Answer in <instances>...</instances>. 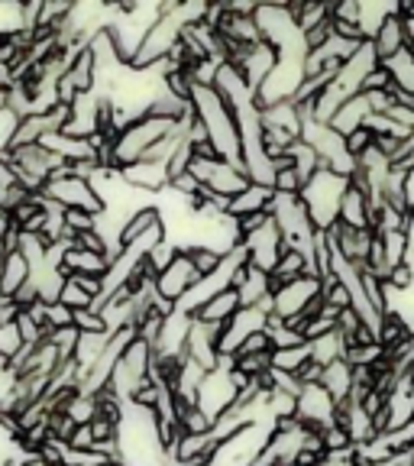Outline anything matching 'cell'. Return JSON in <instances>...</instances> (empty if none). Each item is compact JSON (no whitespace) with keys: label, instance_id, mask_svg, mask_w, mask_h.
<instances>
[{"label":"cell","instance_id":"obj_38","mask_svg":"<svg viewBox=\"0 0 414 466\" xmlns=\"http://www.w3.org/2000/svg\"><path fill=\"white\" fill-rule=\"evenodd\" d=\"M29 466H52V463H45V460H39V457H29Z\"/></svg>","mask_w":414,"mask_h":466},{"label":"cell","instance_id":"obj_32","mask_svg":"<svg viewBox=\"0 0 414 466\" xmlns=\"http://www.w3.org/2000/svg\"><path fill=\"white\" fill-rule=\"evenodd\" d=\"M256 353H272V343H269V337H266V330L247 337V340H243V347L237 350V357H256Z\"/></svg>","mask_w":414,"mask_h":466},{"label":"cell","instance_id":"obj_11","mask_svg":"<svg viewBox=\"0 0 414 466\" xmlns=\"http://www.w3.org/2000/svg\"><path fill=\"white\" fill-rule=\"evenodd\" d=\"M337 224L349 227V230H372V201L357 182H349L340 201V220Z\"/></svg>","mask_w":414,"mask_h":466},{"label":"cell","instance_id":"obj_25","mask_svg":"<svg viewBox=\"0 0 414 466\" xmlns=\"http://www.w3.org/2000/svg\"><path fill=\"white\" fill-rule=\"evenodd\" d=\"M58 305H66L68 311H85V308H95V299H91L72 276H66L62 291H58Z\"/></svg>","mask_w":414,"mask_h":466},{"label":"cell","instance_id":"obj_31","mask_svg":"<svg viewBox=\"0 0 414 466\" xmlns=\"http://www.w3.org/2000/svg\"><path fill=\"white\" fill-rule=\"evenodd\" d=\"M20 350H23V340H20V330H16V324H10V328H0V353H4L7 360H14Z\"/></svg>","mask_w":414,"mask_h":466},{"label":"cell","instance_id":"obj_33","mask_svg":"<svg viewBox=\"0 0 414 466\" xmlns=\"http://www.w3.org/2000/svg\"><path fill=\"white\" fill-rule=\"evenodd\" d=\"M66 444L72 447V451H95V434H91V424H78Z\"/></svg>","mask_w":414,"mask_h":466},{"label":"cell","instance_id":"obj_10","mask_svg":"<svg viewBox=\"0 0 414 466\" xmlns=\"http://www.w3.org/2000/svg\"><path fill=\"white\" fill-rule=\"evenodd\" d=\"M369 43H372V52H376V58H379V66L408 49V29H405V16H401V10L399 14H392L382 26H379V33L369 39Z\"/></svg>","mask_w":414,"mask_h":466},{"label":"cell","instance_id":"obj_30","mask_svg":"<svg viewBox=\"0 0 414 466\" xmlns=\"http://www.w3.org/2000/svg\"><path fill=\"white\" fill-rule=\"evenodd\" d=\"M66 230L72 233V237L91 233V230H97V218L95 214H85V211H66Z\"/></svg>","mask_w":414,"mask_h":466},{"label":"cell","instance_id":"obj_7","mask_svg":"<svg viewBox=\"0 0 414 466\" xmlns=\"http://www.w3.org/2000/svg\"><path fill=\"white\" fill-rule=\"evenodd\" d=\"M230 62L237 66V72L243 75V81L253 87V95H256V87L269 78L272 68H276L278 52L272 49V46H266V43H256V46H247V49H240L237 56L230 58Z\"/></svg>","mask_w":414,"mask_h":466},{"label":"cell","instance_id":"obj_6","mask_svg":"<svg viewBox=\"0 0 414 466\" xmlns=\"http://www.w3.org/2000/svg\"><path fill=\"white\" fill-rule=\"evenodd\" d=\"M197 282H201V276L195 272V266H191L188 256L178 249V253H175V259L168 262L159 276H156V291H159L162 299H168V301H175V305H178V301H182Z\"/></svg>","mask_w":414,"mask_h":466},{"label":"cell","instance_id":"obj_16","mask_svg":"<svg viewBox=\"0 0 414 466\" xmlns=\"http://www.w3.org/2000/svg\"><path fill=\"white\" fill-rule=\"evenodd\" d=\"M162 224V214L159 208L153 204H146V208H139V211H133L130 218L124 220V227H120V237H116V243H120V249L130 247V243H136L143 233H149L153 227Z\"/></svg>","mask_w":414,"mask_h":466},{"label":"cell","instance_id":"obj_36","mask_svg":"<svg viewBox=\"0 0 414 466\" xmlns=\"http://www.w3.org/2000/svg\"><path fill=\"white\" fill-rule=\"evenodd\" d=\"M10 107V91L7 87H0V110H7Z\"/></svg>","mask_w":414,"mask_h":466},{"label":"cell","instance_id":"obj_37","mask_svg":"<svg viewBox=\"0 0 414 466\" xmlns=\"http://www.w3.org/2000/svg\"><path fill=\"white\" fill-rule=\"evenodd\" d=\"M10 370V360L4 357V353H0V372H7Z\"/></svg>","mask_w":414,"mask_h":466},{"label":"cell","instance_id":"obj_18","mask_svg":"<svg viewBox=\"0 0 414 466\" xmlns=\"http://www.w3.org/2000/svg\"><path fill=\"white\" fill-rule=\"evenodd\" d=\"M308 350H311V363L324 370V366L347 360V337L340 330H330V334L318 337V340H308Z\"/></svg>","mask_w":414,"mask_h":466},{"label":"cell","instance_id":"obj_5","mask_svg":"<svg viewBox=\"0 0 414 466\" xmlns=\"http://www.w3.org/2000/svg\"><path fill=\"white\" fill-rule=\"evenodd\" d=\"M243 249H247V262L253 269L269 272L272 276L276 262L282 259V253H285V240H282V233H278V227L272 224V218H269V224L259 227L253 237L243 240Z\"/></svg>","mask_w":414,"mask_h":466},{"label":"cell","instance_id":"obj_20","mask_svg":"<svg viewBox=\"0 0 414 466\" xmlns=\"http://www.w3.org/2000/svg\"><path fill=\"white\" fill-rule=\"evenodd\" d=\"M382 68L389 72V78H392V87L395 91H408V95H414V56L411 52H399L395 58H389V62H382Z\"/></svg>","mask_w":414,"mask_h":466},{"label":"cell","instance_id":"obj_15","mask_svg":"<svg viewBox=\"0 0 414 466\" xmlns=\"http://www.w3.org/2000/svg\"><path fill=\"white\" fill-rule=\"evenodd\" d=\"M110 269L107 256L87 253V249H68L66 259H62V276H95L104 279Z\"/></svg>","mask_w":414,"mask_h":466},{"label":"cell","instance_id":"obj_8","mask_svg":"<svg viewBox=\"0 0 414 466\" xmlns=\"http://www.w3.org/2000/svg\"><path fill=\"white\" fill-rule=\"evenodd\" d=\"M120 178L130 185L133 191L146 198H159L168 188V168L166 162H133V166L120 168Z\"/></svg>","mask_w":414,"mask_h":466},{"label":"cell","instance_id":"obj_22","mask_svg":"<svg viewBox=\"0 0 414 466\" xmlns=\"http://www.w3.org/2000/svg\"><path fill=\"white\" fill-rule=\"evenodd\" d=\"M308 363H311V350H308V343H301V347H288V350H272V370H278V372L298 376Z\"/></svg>","mask_w":414,"mask_h":466},{"label":"cell","instance_id":"obj_23","mask_svg":"<svg viewBox=\"0 0 414 466\" xmlns=\"http://www.w3.org/2000/svg\"><path fill=\"white\" fill-rule=\"evenodd\" d=\"M291 16H295L301 33H311L320 23L330 20V4H291Z\"/></svg>","mask_w":414,"mask_h":466},{"label":"cell","instance_id":"obj_17","mask_svg":"<svg viewBox=\"0 0 414 466\" xmlns=\"http://www.w3.org/2000/svg\"><path fill=\"white\" fill-rule=\"evenodd\" d=\"M29 282V262L23 253H10L0 259V299H14L16 291Z\"/></svg>","mask_w":414,"mask_h":466},{"label":"cell","instance_id":"obj_1","mask_svg":"<svg viewBox=\"0 0 414 466\" xmlns=\"http://www.w3.org/2000/svg\"><path fill=\"white\" fill-rule=\"evenodd\" d=\"M347 188H349V178H340V175L328 172V168H318L305 182L298 198L318 233H330L337 227V220H340V201Z\"/></svg>","mask_w":414,"mask_h":466},{"label":"cell","instance_id":"obj_13","mask_svg":"<svg viewBox=\"0 0 414 466\" xmlns=\"http://www.w3.org/2000/svg\"><path fill=\"white\" fill-rule=\"evenodd\" d=\"M237 311H240V295H237L233 289H227V291H220V295H214V299L204 301L191 318L204 320V324H217V328H224V324H230Z\"/></svg>","mask_w":414,"mask_h":466},{"label":"cell","instance_id":"obj_21","mask_svg":"<svg viewBox=\"0 0 414 466\" xmlns=\"http://www.w3.org/2000/svg\"><path fill=\"white\" fill-rule=\"evenodd\" d=\"M308 276V256L298 253V249H288L285 247L282 259L276 262V269H272V285H285V282H295V279Z\"/></svg>","mask_w":414,"mask_h":466},{"label":"cell","instance_id":"obj_2","mask_svg":"<svg viewBox=\"0 0 414 466\" xmlns=\"http://www.w3.org/2000/svg\"><path fill=\"white\" fill-rule=\"evenodd\" d=\"M43 198L56 201L62 211H85V214H95V218H101V214L107 211V208H104V201L97 198L95 185L87 182V178L72 175V172H68V166L58 168L49 182H45Z\"/></svg>","mask_w":414,"mask_h":466},{"label":"cell","instance_id":"obj_35","mask_svg":"<svg viewBox=\"0 0 414 466\" xmlns=\"http://www.w3.org/2000/svg\"><path fill=\"white\" fill-rule=\"evenodd\" d=\"M405 29H408V46H414V16H405Z\"/></svg>","mask_w":414,"mask_h":466},{"label":"cell","instance_id":"obj_27","mask_svg":"<svg viewBox=\"0 0 414 466\" xmlns=\"http://www.w3.org/2000/svg\"><path fill=\"white\" fill-rule=\"evenodd\" d=\"M72 324H75V330H78V334H110V330H107V320H104V314H101V311H95V308L75 311Z\"/></svg>","mask_w":414,"mask_h":466},{"label":"cell","instance_id":"obj_34","mask_svg":"<svg viewBox=\"0 0 414 466\" xmlns=\"http://www.w3.org/2000/svg\"><path fill=\"white\" fill-rule=\"evenodd\" d=\"M16 314H20V305L14 299H0V328L16 324Z\"/></svg>","mask_w":414,"mask_h":466},{"label":"cell","instance_id":"obj_3","mask_svg":"<svg viewBox=\"0 0 414 466\" xmlns=\"http://www.w3.org/2000/svg\"><path fill=\"white\" fill-rule=\"evenodd\" d=\"M295 418L314 434H324V431L337 424V401L330 399V392L320 382L301 386L298 399H295Z\"/></svg>","mask_w":414,"mask_h":466},{"label":"cell","instance_id":"obj_26","mask_svg":"<svg viewBox=\"0 0 414 466\" xmlns=\"http://www.w3.org/2000/svg\"><path fill=\"white\" fill-rule=\"evenodd\" d=\"M182 253L188 256L191 266H195V272H197L201 279H207V276H211V272L220 266V253H217V249L201 247V243H197V247H182Z\"/></svg>","mask_w":414,"mask_h":466},{"label":"cell","instance_id":"obj_19","mask_svg":"<svg viewBox=\"0 0 414 466\" xmlns=\"http://www.w3.org/2000/svg\"><path fill=\"white\" fill-rule=\"evenodd\" d=\"M366 120H369V104H366L363 95H357V97H349V101L334 114V120H330V130H337L340 137H349L353 130L366 127Z\"/></svg>","mask_w":414,"mask_h":466},{"label":"cell","instance_id":"obj_14","mask_svg":"<svg viewBox=\"0 0 414 466\" xmlns=\"http://www.w3.org/2000/svg\"><path fill=\"white\" fill-rule=\"evenodd\" d=\"M320 386L328 389L330 399H334L337 408H340L343 401L353 399V366H349L347 360L324 366V370H320Z\"/></svg>","mask_w":414,"mask_h":466},{"label":"cell","instance_id":"obj_28","mask_svg":"<svg viewBox=\"0 0 414 466\" xmlns=\"http://www.w3.org/2000/svg\"><path fill=\"white\" fill-rule=\"evenodd\" d=\"M75 311H68L66 305H58V301H52V305H45V330H66V328H75L72 324Z\"/></svg>","mask_w":414,"mask_h":466},{"label":"cell","instance_id":"obj_4","mask_svg":"<svg viewBox=\"0 0 414 466\" xmlns=\"http://www.w3.org/2000/svg\"><path fill=\"white\" fill-rule=\"evenodd\" d=\"M320 295V279L301 276L295 282L276 285L272 291V318L291 320V318H305L308 305Z\"/></svg>","mask_w":414,"mask_h":466},{"label":"cell","instance_id":"obj_29","mask_svg":"<svg viewBox=\"0 0 414 466\" xmlns=\"http://www.w3.org/2000/svg\"><path fill=\"white\" fill-rule=\"evenodd\" d=\"M343 139H347V153L353 156V159L366 156L372 149V146H376V137H372V133L366 130V127H359V130H353L349 137H343Z\"/></svg>","mask_w":414,"mask_h":466},{"label":"cell","instance_id":"obj_24","mask_svg":"<svg viewBox=\"0 0 414 466\" xmlns=\"http://www.w3.org/2000/svg\"><path fill=\"white\" fill-rule=\"evenodd\" d=\"M288 159H291V168H295V172H298V178H301V182H308V178H311V175L320 168L318 153H314V149L305 143V139H298V143L291 146V149H288Z\"/></svg>","mask_w":414,"mask_h":466},{"label":"cell","instance_id":"obj_12","mask_svg":"<svg viewBox=\"0 0 414 466\" xmlns=\"http://www.w3.org/2000/svg\"><path fill=\"white\" fill-rule=\"evenodd\" d=\"M272 198H276V191H272V188L249 182L247 188L240 191V195H233V198H230V204H227V214H230L233 220L247 218V214H259V211L269 214Z\"/></svg>","mask_w":414,"mask_h":466},{"label":"cell","instance_id":"obj_9","mask_svg":"<svg viewBox=\"0 0 414 466\" xmlns=\"http://www.w3.org/2000/svg\"><path fill=\"white\" fill-rule=\"evenodd\" d=\"M233 291L240 295V308H259V305H269L272 301L276 285H272L269 272L253 269V266L247 262V266L240 269V276H237V282H233Z\"/></svg>","mask_w":414,"mask_h":466}]
</instances>
